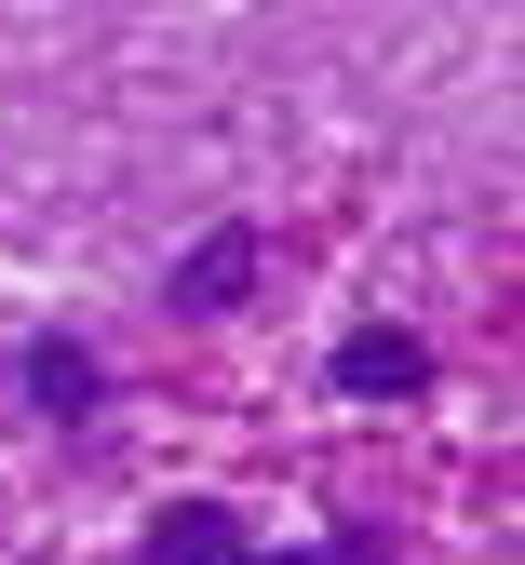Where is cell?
Instances as JSON below:
<instances>
[{
	"instance_id": "obj_1",
	"label": "cell",
	"mask_w": 525,
	"mask_h": 565,
	"mask_svg": "<svg viewBox=\"0 0 525 565\" xmlns=\"http://www.w3.org/2000/svg\"><path fill=\"white\" fill-rule=\"evenodd\" d=\"M135 565H391V525H337V539H256L230 499H162L135 539Z\"/></svg>"
},
{
	"instance_id": "obj_2",
	"label": "cell",
	"mask_w": 525,
	"mask_h": 565,
	"mask_svg": "<svg viewBox=\"0 0 525 565\" xmlns=\"http://www.w3.org/2000/svg\"><path fill=\"white\" fill-rule=\"evenodd\" d=\"M14 417H41V431H95V417H108V364H95V337H67V323L14 337Z\"/></svg>"
},
{
	"instance_id": "obj_3",
	"label": "cell",
	"mask_w": 525,
	"mask_h": 565,
	"mask_svg": "<svg viewBox=\"0 0 525 565\" xmlns=\"http://www.w3.org/2000/svg\"><path fill=\"white\" fill-rule=\"evenodd\" d=\"M256 269H270V230H256V216H216V230L162 269V323H230V310L256 297Z\"/></svg>"
},
{
	"instance_id": "obj_4",
	"label": "cell",
	"mask_w": 525,
	"mask_h": 565,
	"mask_svg": "<svg viewBox=\"0 0 525 565\" xmlns=\"http://www.w3.org/2000/svg\"><path fill=\"white\" fill-rule=\"evenodd\" d=\"M324 391H337V404H418V391H431V337H405V323H350V337L324 350Z\"/></svg>"
},
{
	"instance_id": "obj_5",
	"label": "cell",
	"mask_w": 525,
	"mask_h": 565,
	"mask_svg": "<svg viewBox=\"0 0 525 565\" xmlns=\"http://www.w3.org/2000/svg\"><path fill=\"white\" fill-rule=\"evenodd\" d=\"M0 391H14V337H0Z\"/></svg>"
}]
</instances>
